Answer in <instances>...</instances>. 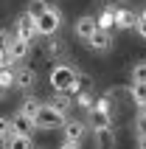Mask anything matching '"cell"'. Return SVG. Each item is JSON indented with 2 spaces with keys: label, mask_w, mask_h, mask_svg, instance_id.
Listing matches in <instances>:
<instances>
[{
  "label": "cell",
  "mask_w": 146,
  "mask_h": 149,
  "mask_svg": "<svg viewBox=\"0 0 146 149\" xmlns=\"http://www.w3.org/2000/svg\"><path fill=\"white\" fill-rule=\"evenodd\" d=\"M73 84H76V68L65 65V62L54 65V70H51V87H54V93H70L73 96Z\"/></svg>",
  "instance_id": "6da1fadb"
},
{
  "label": "cell",
  "mask_w": 146,
  "mask_h": 149,
  "mask_svg": "<svg viewBox=\"0 0 146 149\" xmlns=\"http://www.w3.org/2000/svg\"><path fill=\"white\" fill-rule=\"evenodd\" d=\"M65 113L62 110H56L51 101H42V107H40V116H37V130H62V124H65Z\"/></svg>",
  "instance_id": "7a4b0ae2"
},
{
  "label": "cell",
  "mask_w": 146,
  "mask_h": 149,
  "mask_svg": "<svg viewBox=\"0 0 146 149\" xmlns=\"http://www.w3.org/2000/svg\"><path fill=\"white\" fill-rule=\"evenodd\" d=\"M34 20H37V37H54V34L62 28V11L54 8V6H51L45 14L34 17Z\"/></svg>",
  "instance_id": "3957f363"
},
{
  "label": "cell",
  "mask_w": 146,
  "mask_h": 149,
  "mask_svg": "<svg viewBox=\"0 0 146 149\" xmlns=\"http://www.w3.org/2000/svg\"><path fill=\"white\" fill-rule=\"evenodd\" d=\"M87 135H90V124H87V121H79V118H65V124H62V138H65V141L81 143Z\"/></svg>",
  "instance_id": "277c9868"
},
{
  "label": "cell",
  "mask_w": 146,
  "mask_h": 149,
  "mask_svg": "<svg viewBox=\"0 0 146 149\" xmlns=\"http://www.w3.org/2000/svg\"><path fill=\"white\" fill-rule=\"evenodd\" d=\"M90 132H93V143H96V149H115V146H118L115 124L113 127H101V130H90Z\"/></svg>",
  "instance_id": "5b68a950"
},
{
  "label": "cell",
  "mask_w": 146,
  "mask_h": 149,
  "mask_svg": "<svg viewBox=\"0 0 146 149\" xmlns=\"http://www.w3.org/2000/svg\"><path fill=\"white\" fill-rule=\"evenodd\" d=\"M84 45H87L90 51H96V54H110V51H113V45H115V40H113V34H110V31L98 28V31L93 34Z\"/></svg>",
  "instance_id": "8992f818"
},
{
  "label": "cell",
  "mask_w": 146,
  "mask_h": 149,
  "mask_svg": "<svg viewBox=\"0 0 146 149\" xmlns=\"http://www.w3.org/2000/svg\"><path fill=\"white\" fill-rule=\"evenodd\" d=\"M14 37H23V40H28V42L37 37V20H34L28 11H23V14L14 20Z\"/></svg>",
  "instance_id": "52a82bcc"
},
{
  "label": "cell",
  "mask_w": 146,
  "mask_h": 149,
  "mask_svg": "<svg viewBox=\"0 0 146 149\" xmlns=\"http://www.w3.org/2000/svg\"><path fill=\"white\" fill-rule=\"evenodd\" d=\"M28 54H31V42L11 34V42H8V56H11V62H23V59H28Z\"/></svg>",
  "instance_id": "ba28073f"
},
{
  "label": "cell",
  "mask_w": 146,
  "mask_h": 149,
  "mask_svg": "<svg viewBox=\"0 0 146 149\" xmlns=\"http://www.w3.org/2000/svg\"><path fill=\"white\" fill-rule=\"evenodd\" d=\"M14 87H20V90H34L37 87V70L34 68H17L14 70Z\"/></svg>",
  "instance_id": "9c48e42d"
},
{
  "label": "cell",
  "mask_w": 146,
  "mask_h": 149,
  "mask_svg": "<svg viewBox=\"0 0 146 149\" xmlns=\"http://www.w3.org/2000/svg\"><path fill=\"white\" fill-rule=\"evenodd\" d=\"M73 31H76V37H79L81 42H87L90 37L98 31L96 17H79V20H76V25H73Z\"/></svg>",
  "instance_id": "30bf717a"
},
{
  "label": "cell",
  "mask_w": 146,
  "mask_h": 149,
  "mask_svg": "<svg viewBox=\"0 0 146 149\" xmlns=\"http://www.w3.org/2000/svg\"><path fill=\"white\" fill-rule=\"evenodd\" d=\"M87 124H90V130H101V127H113V124H115V118H113V116H107V113H101V110L93 104V107L87 110Z\"/></svg>",
  "instance_id": "8fae6325"
},
{
  "label": "cell",
  "mask_w": 146,
  "mask_h": 149,
  "mask_svg": "<svg viewBox=\"0 0 146 149\" xmlns=\"http://www.w3.org/2000/svg\"><path fill=\"white\" fill-rule=\"evenodd\" d=\"M135 23H138V11H132V8H115V28L129 31V28H135Z\"/></svg>",
  "instance_id": "7c38bea8"
},
{
  "label": "cell",
  "mask_w": 146,
  "mask_h": 149,
  "mask_svg": "<svg viewBox=\"0 0 146 149\" xmlns=\"http://www.w3.org/2000/svg\"><path fill=\"white\" fill-rule=\"evenodd\" d=\"M11 132H20V135H31L37 132V124H34L28 116H23V113H17V116H11Z\"/></svg>",
  "instance_id": "4fadbf2b"
},
{
  "label": "cell",
  "mask_w": 146,
  "mask_h": 149,
  "mask_svg": "<svg viewBox=\"0 0 146 149\" xmlns=\"http://www.w3.org/2000/svg\"><path fill=\"white\" fill-rule=\"evenodd\" d=\"M51 104H54V107L56 110H62V113H70L73 107H76V99H73L70 93H54V99H51Z\"/></svg>",
  "instance_id": "5bb4252c"
},
{
  "label": "cell",
  "mask_w": 146,
  "mask_h": 149,
  "mask_svg": "<svg viewBox=\"0 0 146 149\" xmlns=\"http://www.w3.org/2000/svg\"><path fill=\"white\" fill-rule=\"evenodd\" d=\"M93 90V76L84 73V70H76V84H73V96L79 93H90Z\"/></svg>",
  "instance_id": "9a60e30c"
},
{
  "label": "cell",
  "mask_w": 146,
  "mask_h": 149,
  "mask_svg": "<svg viewBox=\"0 0 146 149\" xmlns=\"http://www.w3.org/2000/svg\"><path fill=\"white\" fill-rule=\"evenodd\" d=\"M96 23H98V28H104V31L115 28V6H104L101 14L96 17Z\"/></svg>",
  "instance_id": "2e32d148"
},
{
  "label": "cell",
  "mask_w": 146,
  "mask_h": 149,
  "mask_svg": "<svg viewBox=\"0 0 146 149\" xmlns=\"http://www.w3.org/2000/svg\"><path fill=\"white\" fill-rule=\"evenodd\" d=\"M8 149H34V143H31V135L11 132V135H8Z\"/></svg>",
  "instance_id": "e0dca14e"
},
{
  "label": "cell",
  "mask_w": 146,
  "mask_h": 149,
  "mask_svg": "<svg viewBox=\"0 0 146 149\" xmlns=\"http://www.w3.org/2000/svg\"><path fill=\"white\" fill-rule=\"evenodd\" d=\"M40 107H42V101H37V99H25V101H23V107H20V113H23V116H28L31 121H37V116H40Z\"/></svg>",
  "instance_id": "ac0fdd59"
},
{
  "label": "cell",
  "mask_w": 146,
  "mask_h": 149,
  "mask_svg": "<svg viewBox=\"0 0 146 149\" xmlns=\"http://www.w3.org/2000/svg\"><path fill=\"white\" fill-rule=\"evenodd\" d=\"M129 96H132V101H135L138 107H143V104H146V82H132Z\"/></svg>",
  "instance_id": "d6986e66"
},
{
  "label": "cell",
  "mask_w": 146,
  "mask_h": 149,
  "mask_svg": "<svg viewBox=\"0 0 146 149\" xmlns=\"http://www.w3.org/2000/svg\"><path fill=\"white\" fill-rule=\"evenodd\" d=\"M48 8H51L48 0H28V8H25V11H28L31 17H40V14H45Z\"/></svg>",
  "instance_id": "ffe728a7"
},
{
  "label": "cell",
  "mask_w": 146,
  "mask_h": 149,
  "mask_svg": "<svg viewBox=\"0 0 146 149\" xmlns=\"http://www.w3.org/2000/svg\"><path fill=\"white\" fill-rule=\"evenodd\" d=\"M67 48H65V42H59V40H48V56L51 59H56V56H65Z\"/></svg>",
  "instance_id": "44dd1931"
},
{
  "label": "cell",
  "mask_w": 146,
  "mask_h": 149,
  "mask_svg": "<svg viewBox=\"0 0 146 149\" xmlns=\"http://www.w3.org/2000/svg\"><path fill=\"white\" fill-rule=\"evenodd\" d=\"M73 99H76V107H84V110H90L93 104H96L93 90H90V93H79V96H73Z\"/></svg>",
  "instance_id": "7402d4cb"
},
{
  "label": "cell",
  "mask_w": 146,
  "mask_h": 149,
  "mask_svg": "<svg viewBox=\"0 0 146 149\" xmlns=\"http://www.w3.org/2000/svg\"><path fill=\"white\" fill-rule=\"evenodd\" d=\"M0 84L3 87H14V70H11V65H6V68H0Z\"/></svg>",
  "instance_id": "603a6c76"
},
{
  "label": "cell",
  "mask_w": 146,
  "mask_h": 149,
  "mask_svg": "<svg viewBox=\"0 0 146 149\" xmlns=\"http://www.w3.org/2000/svg\"><path fill=\"white\" fill-rule=\"evenodd\" d=\"M132 82H146V62H138L132 68Z\"/></svg>",
  "instance_id": "cb8c5ba5"
},
{
  "label": "cell",
  "mask_w": 146,
  "mask_h": 149,
  "mask_svg": "<svg viewBox=\"0 0 146 149\" xmlns=\"http://www.w3.org/2000/svg\"><path fill=\"white\" fill-rule=\"evenodd\" d=\"M135 135H146V113L135 116Z\"/></svg>",
  "instance_id": "d4e9b609"
},
{
  "label": "cell",
  "mask_w": 146,
  "mask_h": 149,
  "mask_svg": "<svg viewBox=\"0 0 146 149\" xmlns=\"http://www.w3.org/2000/svg\"><path fill=\"white\" fill-rule=\"evenodd\" d=\"M135 31H138L140 37L146 40V8H143V11L138 14V23H135Z\"/></svg>",
  "instance_id": "484cf974"
},
{
  "label": "cell",
  "mask_w": 146,
  "mask_h": 149,
  "mask_svg": "<svg viewBox=\"0 0 146 149\" xmlns=\"http://www.w3.org/2000/svg\"><path fill=\"white\" fill-rule=\"evenodd\" d=\"M0 135H3V138L11 135V118H6V116H0Z\"/></svg>",
  "instance_id": "4316f807"
},
{
  "label": "cell",
  "mask_w": 146,
  "mask_h": 149,
  "mask_svg": "<svg viewBox=\"0 0 146 149\" xmlns=\"http://www.w3.org/2000/svg\"><path fill=\"white\" fill-rule=\"evenodd\" d=\"M8 42H11V34L6 28H0V48H8Z\"/></svg>",
  "instance_id": "83f0119b"
},
{
  "label": "cell",
  "mask_w": 146,
  "mask_h": 149,
  "mask_svg": "<svg viewBox=\"0 0 146 149\" xmlns=\"http://www.w3.org/2000/svg\"><path fill=\"white\" fill-rule=\"evenodd\" d=\"M11 65V56H8V48H0V68Z\"/></svg>",
  "instance_id": "f1b7e54d"
},
{
  "label": "cell",
  "mask_w": 146,
  "mask_h": 149,
  "mask_svg": "<svg viewBox=\"0 0 146 149\" xmlns=\"http://www.w3.org/2000/svg\"><path fill=\"white\" fill-rule=\"evenodd\" d=\"M59 149H81V143H76V141H65V138H62Z\"/></svg>",
  "instance_id": "f546056e"
},
{
  "label": "cell",
  "mask_w": 146,
  "mask_h": 149,
  "mask_svg": "<svg viewBox=\"0 0 146 149\" xmlns=\"http://www.w3.org/2000/svg\"><path fill=\"white\" fill-rule=\"evenodd\" d=\"M138 149H146V135H138Z\"/></svg>",
  "instance_id": "4dcf8cb0"
},
{
  "label": "cell",
  "mask_w": 146,
  "mask_h": 149,
  "mask_svg": "<svg viewBox=\"0 0 146 149\" xmlns=\"http://www.w3.org/2000/svg\"><path fill=\"white\" fill-rule=\"evenodd\" d=\"M0 149H8V138H3V135H0Z\"/></svg>",
  "instance_id": "1f68e13d"
},
{
  "label": "cell",
  "mask_w": 146,
  "mask_h": 149,
  "mask_svg": "<svg viewBox=\"0 0 146 149\" xmlns=\"http://www.w3.org/2000/svg\"><path fill=\"white\" fill-rule=\"evenodd\" d=\"M3 96H6V87H3V84H0V99H3Z\"/></svg>",
  "instance_id": "d6a6232c"
}]
</instances>
